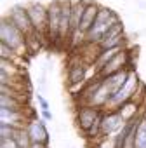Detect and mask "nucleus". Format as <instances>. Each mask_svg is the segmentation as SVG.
<instances>
[{
	"instance_id": "obj_14",
	"label": "nucleus",
	"mask_w": 146,
	"mask_h": 148,
	"mask_svg": "<svg viewBox=\"0 0 146 148\" xmlns=\"http://www.w3.org/2000/svg\"><path fill=\"white\" fill-rule=\"evenodd\" d=\"M130 71H132V68H123V70L113 73V75H110V77H104V79H103V86H104L111 94H115V92L125 84V80H127V77H129Z\"/></svg>"
},
{
	"instance_id": "obj_2",
	"label": "nucleus",
	"mask_w": 146,
	"mask_h": 148,
	"mask_svg": "<svg viewBox=\"0 0 146 148\" xmlns=\"http://www.w3.org/2000/svg\"><path fill=\"white\" fill-rule=\"evenodd\" d=\"M117 21H120V16H118L113 9H110V7H106V5H101L96 23L92 25V28H91L89 33L85 35V42L98 45L99 40L103 38V35L108 32V28H110L111 25H115Z\"/></svg>"
},
{
	"instance_id": "obj_13",
	"label": "nucleus",
	"mask_w": 146,
	"mask_h": 148,
	"mask_svg": "<svg viewBox=\"0 0 146 148\" xmlns=\"http://www.w3.org/2000/svg\"><path fill=\"white\" fill-rule=\"evenodd\" d=\"M71 0H61V40L71 37Z\"/></svg>"
},
{
	"instance_id": "obj_4",
	"label": "nucleus",
	"mask_w": 146,
	"mask_h": 148,
	"mask_svg": "<svg viewBox=\"0 0 146 148\" xmlns=\"http://www.w3.org/2000/svg\"><path fill=\"white\" fill-rule=\"evenodd\" d=\"M26 9H28V16L31 19L35 33L45 42L49 38V12H47V5H44L42 2H30V4H26Z\"/></svg>"
},
{
	"instance_id": "obj_16",
	"label": "nucleus",
	"mask_w": 146,
	"mask_h": 148,
	"mask_svg": "<svg viewBox=\"0 0 146 148\" xmlns=\"http://www.w3.org/2000/svg\"><path fill=\"white\" fill-rule=\"evenodd\" d=\"M87 4L85 0H77V2H73V7H71V38L75 35L80 28V23H82V16L87 9Z\"/></svg>"
},
{
	"instance_id": "obj_7",
	"label": "nucleus",
	"mask_w": 146,
	"mask_h": 148,
	"mask_svg": "<svg viewBox=\"0 0 146 148\" xmlns=\"http://www.w3.org/2000/svg\"><path fill=\"white\" fill-rule=\"evenodd\" d=\"M103 110L101 108H96V106H91V105H82L77 108V115H75V120H77V125L78 129L87 136V132L91 131V127L94 125V122L101 117Z\"/></svg>"
},
{
	"instance_id": "obj_8",
	"label": "nucleus",
	"mask_w": 146,
	"mask_h": 148,
	"mask_svg": "<svg viewBox=\"0 0 146 148\" xmlns=\"http://www.w3.org/2000/svg\"><path fill=\"white\" fill-rule=\"evenodd\" d=\"M49 12V40L52 44L61 40V0H50L47 5Z\"/></svg>"
},
{
	"instance_id": "obj_3",
	"label": "nucleus",
	"mask_w": 146,
	"mask_h": 148,
	"mask_svg": "<svg viewBox=\"0 0 146 148\" xmlns=\"http://www.w3.org/2000/svg\"><path fill=\"white\" fill-rule=\"evenodd\" d=\"M141 86V80H139V75L132 70L130 73H129V77H127V80H125V84L115 92V94H111L110 96V99H108V103H106V108L104 110H118V106H122L123 103H127V101H130L132 99V96L136 94V91H137V87Z\"/></svg>"
},
{
	"instance_id": "obj_19",
	"label": "nucleus",
	"mask_w": 146,
	"mask_h": 148,
	"mask_svg": "<svg viewBox=\"0 0 146 148\" xmlns=\"http://www.w3.org/2000/svg\"><path fill=\"white\" fill-rule=\"evenodd\" d=\"M136 148H146V119H144V113L137 124V129H136Z\"/></svg>"
},
{
	"instance_id": "obj_24",
	"label": "nucleus",
	"mask_w": 146,
	"mask_h": 148,
	"mask_svg": "<svg viewBox=\"0 0 146 148\" xmlns=\"http://www.w3.org/2000/svg\"><path fill=\"white\" fill-rule=\"evenodd\" d=\"M0 148H21L16 138H0Z\"/></svg>"
},
{
	"instance_id": "obj_26",
	"label": "nucleus",
	"mask_w": 146,
	"mask_h": 148,
	"mask_svg": "<svg viewBox=\"0 0 146 148\" xmlns=\"http://www.w3.org/2000/svg\"><path fill=\"white\" fill-rule=\"evenodd\" d=\"M40 113H42V119H44L45 122H49V120H52V112H50V110H42Z\"/></svg>"
},
{
	"instance_id": "obj_27",
	"label": "nucleus",
	"mask_w": 146,
	"mask_h": 148,
	"mask_svg": "<svg viewBox=\"0 0 146 148\" xmlns=\"http://www.w3.org/2000/svg\"><path fill=\"white\" fill-rule=\"evenodd\" d=\"M30 148H49V145H31Z\"/></svg>"
},
{
	"instance_id": "obj_11",
	"label": "nucleus",
	"mask_w": 146,
	"mask_h": 148,
	"mask_svg": "<svg viewBox=\"0 0 146 148\" xmlns=\"http://www.w3.org/2000/svg\"><path fill=\"white\" fill-rule=\"evenodd\" d=\"M28 117L25 110H9V108H0V124H9L14 127H26Z\"/></svg>"
},
{
	"instance_id": "obj_15",
	"label": "nucleus",
	"mask_w": 146,
	"mask_h": 148,
	"mask_svg": "<svg viewBox=\"0 0 146 148\" xmlns=\"http://www.w3.org/2000/svg\"><path fill=\"white\" fill-rule=\"evenodd\" d=\"M68 86H78V84H87V68L84 63H77V64H73L70 66L68 70Z\"/></svg>"
},
{
	"instance_id": "obj_22",
	"label": "nucleus",
	"mask_w": 146,
	"mask_h": 148,
	"mask_svg": "<svg viewBox=\"0 0 146 148\" xmlns=\"http://www.w3.org/2000/svg\"><path fill=\"white\" fill-rule=\"evenodd\" d=\"M18 129L19 127L9 125V124H0V138H14Z\"/></svg>"
},
{
	"instance_id": "obj_5",
	"label": "nucleus",
	"mask_w": 146,
	"mask_h": 148,
	"mask_svg": "<svg viewBox=\"0 0 146 148\" xmlns=\"http://www.w3.org/2000/svg\"><path fill=\"white\" fill-rule=\"evenodd\" d=\"M127 35H125V25L123 21H117L115 25H111L108 28V32L103 35V38L99 40L98 44V49L99 51H104V49H115V47H120V49H127Z\"/></svg>"
},
{
	"instance_id": "obj_1",
	"label": "nucleus",
	"mask_w": 146,
	"mask_h": 148,
	"mask_svg": "<svg viewBox=\"0 0 146 148\" xmlns=\"http://www.w3.org/2000/svg\"><path fill=\"white\" fill-rule=\"evenodd\" d=\"M0 42L7 44L11 49H14L19 56H25L28 52L26 47V35L7 18L4 16L0 19Z\"/></svg>"
},
{
	"instance_id": "obj_18",
	"label": "nucleus",
	"mask_w": 146,
	"mask_h": 148,
	"mask_svg": "<svg viewBox=\"0 0 146 148\" xmlns=\"http://www.w3.org/2000/svg\"><path fill=\"white\" fill-rule=\"evenodd\" d=\"M0 108H9V110H25L28 108L26 103L16 96H9V94H0Z\"/></svg>"
},
{
	"instance_id": "obj_6",
	"label": "nucleus",
	"mask_w": 146,
	"mask_h": 148,
	"mask_svg": "<svg viewBox=\"0 0 146 148\" xmlns=\"http://www.w3.org/2000/svg\"><path fill=\"white\" fill-rule=\"evenodd\" d=\"M125 125V120L120 117L118 110H103L101 119V134L103 138H113L117 132H120Z\"/></svg>"
},
{
	"instance_id": "obj_12",
	"label": "nucleus",
	"mask_w": 146,
	"mask_h": 148,
	"mask_svg": "<svg viewBox=\"0 0 146 148\" xmlns=\"http://www.w3.org/2000/svg\"><path fill=\"white\" fill-rule=\"evenodd\" d=\"M99 9H101V5H99L98 2H89V4H87V9H85V12H84V16H82V23H80V28H78V32H80L84 37L89 33V30H91L92 25L96 23L98 14H99ZM78 32H77V33H78Z\"/></svg>"
},
{
	"instance_id": "obj_10",
	"label": "nucleus",
	"mask_w": 146,
	"mask_h": 148,
	"mask_svg": "<svg viewBox=\"0 0 146 148\" xmlns=\"http://www.w3.org/2000/svg\"><path fill=\"white\" fill-rule=\"evenodd\" d=\"M26 131L30 134L31 145H47L49 143V131L44 119H31L26 124Z\"/></svg>"
},
{
	"instance_id": "obj_9",
	"label": "nucleus",
	"mask_w": 146,
	"mask_h": 148,
	"mask_svg": "<svg viewBox=\"0 0 146 148\" xmlns=\"http://www.w3.org/2000/svg\"><path fill=\"white\" fill-rule=\"evenodd\" d=\"M7 18L25 33V35H31V33H35V30H33V25H31V19H30V16H28V9H26V5H23V4H16V5H12L11 9H9V12H7Z\"/></svg>"
},
{
	"instance_id": "obj_17",
	"label": "nucleus",
	"mask_w": 146,
	"mask_h": 148,
	"mask_svg": "<svg viewBox=\"0 0 146 148\" xmlns=\"http://www.w3.org/2000/svg\"><path fill=\"white\" fill-rule=\"evenodd\" d=\"M118 113L125 122H129V120H132V119H136V117H139L143 113V106L130 99V101L123 103L122 106H118Z\"/></svg>"
},
{
	"instance_id": "obj_25",
	"label": "nucleus",
	"mask_w": 146,
	"mask_h": 148,
	"mask_svg": "<svg viewBox=\"0 0 146 148\" xmlns=\"http://www.w3.org/2000/svg\"><path fill=\"white\" fill-rule=\"evenodd\" d=\"M35 98H37V101H38V105H40V108H42V110H50V105H49V101H47V99H45L42 94H37Z\"/></svg>"
},
{
	"instance_id": "obj_21",
	"label": "nucleus",
	"mask_w": 146,
	"mask_h": 148,
	"mask_svg": "<svg viewBox=\"0 0 146 148\" xmlns=\"http://www.w3.org/2000/svg\"><path fill=\"white\" fill-rule=\"evenodd\" d=\"M19 59L21 56L14 51V49H11L7 44H4V42H0V59H9V61H14V59Z\"/></svg>"
},
{
	"instance_id": "obj_20",
	"label": "nucleus",
	"mask_w": 146,
	"mask_h": 148,
	"mask_svg": "<svg viewBox=\"0 0 146 148\" xmlns=\"http://www.w3.org/2000/svg\"><path fill=\"white\" fill-rule=\"evenodd\" d=\"M14 138H16V141L19 143L21 148H30L31 146V139H30V134H28L26 127H19L16 131V136Z\"/></svg>"
},
{
	"instance_id": "obj_23",
	"label": "nucleus",
	"mask_w": 146,
	"mask_h": 148,
	"mask_svg": "<svg viewBox=\"0 0 146 148\" xmlns=\"http://www.w3.org/2000/svg\"><path fill=\"white\" fill-rule=\"evenodd\" d=\"M144 94H146V87H144V84L141 82V86L137 87V91H136V94L132 96V101L143 106V99H144Z\"/></svg>"
}]
</instances>
